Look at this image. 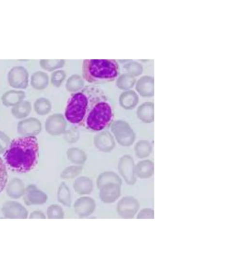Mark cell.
<instances>
[{"mask_svg": "<svg viewBox=\"0 0 248 279\" xmlns=\"http://www.w3.org/2000/svg\"><path fill=\"white\" fill-rule=\"evenodd\" d=\"M39 144L35 136L14 139L4 153L5 163L11 171L20 173L31 171L37 164Z\"/></svg>", "mask_w": 248, "mask_h": 279, "instance_id": "6da1fadb", "label": "cell"}, {"mask_svg": "<svg viewBox=\"0 0 248 279\" xmlns=\"http://www.w3.org/2000/svg\"><path fill=\"white\" fill-rule=\"evenodd\" d=\"M119 68L115 60H84L82 75L88 81L111 80L117 77Z\"/></svg>", "mask_w": 248, "mask_h": 279, "instance_id": "7a4b0ae2", "label": "cell"}, {"mask_svg": "<svg viewBox=\"0 0 248 279\" xmlns=\"http://www.w3.org/2000/svg\"><path fill=\"white\" fill-rule=\"evenodd\" d=\"M112 116L110 105L106 102H99L89 113L87 119V125L93 130H101L109 123Z\"/></svg>", "mask_w": 248, "mask_h": 279, "instance_id": "3957f363", "label": "cell"}, {"mask_svg": "<svg viewBox=\"0 0 248 279\" xmlns=\"http://www.w3.org/2000/svg\"><path fill=\"white\" fill-rule=\"evenodd\" d=\"M88 101L85 94L77 93L71 98L67 106L65 116L71 123L78 124L83 119Z\"/></svg>", "mask_w": 248, "mask_h": 279, "instance_id": "277c9868", "label": "cell"}, {"mask_svg": "<svg viewBox=\"0 0 248 279\" xmlns=\"http://www.w3.org/2000/svg\"><path fill=\"white\" fill-rule=\"evenodd\" d=\"M29 73L23 66H13L7 74V81L10 87L17 89H25L29 84Z\"/></svg>", "mask_w": 248, "mask_h": 279, "instance_id": "5b68a950", "label": "cell"}, {"mask_svg": "<svg viewBox=\"0 0 248 279\" xmlns=\"http://www.w3.org/2000/svg\"><path fill=\"white\" fill-rule=\"evenodd\" d=\"M111 130L119 144L124 146L132 145L135 134L129 124L125 122L117 121L113 123Z\"/></svg>", "mask_w": 248, "mask_h": 279, "instance_id": "8992f818", "label": "cell"}, {"mask_svg": "<svg viewBox=\"0 0 248 279\" xmlns=\"http://www.w3.org/2000/svg\"><path fill=\"white\" fill-rule=\"evenodd\" d=\"M140 208V203L138 200L133 197L123 198L117 204L118 215L124 218H132Z\"/></svg>", "mask_w": 248, "mask_h": 279, "instance_id": "52a82bcc", "label": "cell"}, {"mask_svg": "<svg viewBox=\"0 0 248 279\" xmlns=\"http://www.w3.org/2000/svg\"><path fill=\"white\" fill-rule=\"evenodd\" d=\"M42 130L40 121L34 117H30L19 121L17 125V132L22 137L35 136Z\"/></svg>", "mask_w": 248, "mask_h": 279, "instance_id": "ba28073f", "label": "cell"}, {"mask_svg": "<svg viewBox=\"0 0 248 279\" xmlns=\"http://www.w3.org/2000/svg\"><path fill=\"white\" fill-rule=\"evenodd\" d=\"M121 184L116 182H107L100 187V198L105 203H111L116 201L121 194Z\"/></svg>", "mask_w": 248, "mask_h": 279, "instance_id": "9c48e42d", "label": "cell"}, {"mask_svg": "<svg viewBox=\"0 0 248 279\" xmlns=\"http://www.w3.org/2000/svg\"><path fill=\"white\" fill-rule=\"evenodd\" d=\"M132 158L129 155H124L120 159L118 165L119 171L125 182L129 185L135 183V166Z\"/></svg>", "mask_w": 248, "mask_h": 279, "instance_id": "30bf717a", "label": "cell"}, {"mask_svg": "<svg viewBox=\"0 0 248 279\" xmlns=\"http://www.w3.org/2000/svg\"><path fill=\"white\" fill-rule=\"evenodd\" d=\"M76 214L80 217H87L93 213L95 208L93 199L89 197H82L78 199L74 204Z\"/></svg>", "mask_w": 248, "mask_h": 279, "instance_id": "8fae6325", "label": "cell"}, {"mask_svg": "<svg viewBox=\"0 0 248 279\" xmlns=\"http://www.w3.org/2000/svg\"><path fill=\"white\" fill-rule=\"evenodd\" d=\"M62 116L54 114L49 116L45 123V129L49 134L56 136L61 134L64 130L66 122L62 119Z\"/></svg>", "mask_w": 248, "mask_h": 279, "instance_id": "7c38bea8", "label": "cell"}, {"mask_svg": "<svg viewBox=\"0 0 248 279\" xmlns=\"http://www.w3.org/2000/svg\"><path fill=\"white\" fill-rule=\"evenodd\" d=\"M25 96V93L23 91L10 90L2 94L0 99L4 106L13 107L23 101Z\"/></svg>", "mask_w": 248, "mask_h": 279, "instance_id": "4fadbf2b", "label": "cell"}, {"mask_svg": "<svg viewBox=\"0 0 248 279\" xmlns=\"http://www.w3.org/2000/svg\"><path fill=\"white\" fill-rule=\"evenodd\" d=\"M94 144L100 150L109 152L114 148L115 142L108 131H104L94 138Z\"/></svg>", "mask_w": 248, "mask_h": 279, "instance_id": "5bb4252c", "label": "cell"}, {"mask_svg": "<svg viewBox=\"0 0 248 279\" xmlns=\"http://www.w3.org/2000/svg\"><path fill=\"white\" fill-rule=\"evenodd\" d=\"M135 170L136 174L140 178H149L154 173V163L149 159L141 160L137 163Z\"/></svg>", "mask_w": 248, "mask_h": 279, "instance_id": "9a60e30c", "label": "cell"}, {"mask_svg": "<svg viewBox=\"0 0 248 279\" xmlns=\"http://www.w3.org/2000/svg\"><path fill=\"white\" fill-rule=\"evenodd\" d=\"M138 118L144 123L151 124L154 122V104L153 102H148L142 104L137 110Z\"/></svg>", "mask_w": 248, "mask_h": 279, "instance_id": "2e32d148", "label": "cell"}, {"mask_svg": "<svg viewBox=\"0 0 248 279\" xmlns=\"http://www.w3.org/2000/svg\"><path fill=\"white\" fill-rule=\"evenodd\" d=\"M31 105L28 100H23L12 107L11 112L13 116L17 119H24L28 116L31 111Z\"/></svg>", "mask_w": 248, "mask_h": 279, "instance_id": "e0dca14e", "label": "cell"}, {"mask_svg": "<svg viewBox=\"0 0 248 279\" xmlns=\"http://www.w3.org/2000/svg\"><path fill=\"white\" fill-rule=\"evenodd\" d=\"M74 188L79 194H89L93 189L92 181L89 178L80 177L75 181Z\"/></svg>", "mask_w": 248, "mask_h": 279, "instance_id": "ac0fdd59", "label": "cell"}, {"mask_svg": "<svg viewBox=\"0 0 248 279\" xmlns=\"http://www.w3.org/2000/svg\"><path fill=\"white\" fill-rule=\"evenodd\" d=\"M143 96L151 97L154 95V78L151 77L143 78L137 89Z\"/></svg>", "mask_w": 248, "mask_h": 279, "instance_id": "d6986e66", "label": "cell"}, {"mask_svg": "<svg viewBox=\"0 0 248 279\" xmlns=\"http://www.w3.org/2000/svg\"><path fill=\"white\" fill-rule=\"evenodd\" d=\"M47 84V78L45 73L41 71L33 73L31 77L30 84L35 90L45 89Z\"/></svg>", "mask_w": 248, "mask_h": 279, "instance_id": "ffe728a7", "label": "cell"}, {"mask_svg": "<svg viewBox=\"0 0 248 279\" xmlns=\"http://www.w3.org/2000/svg\"><path fill=\"white\" fill-rule=\"evenodd\" d=\"M152 146L151 143L146 140L139 141L135 146L136 156L140 158L148 157L152 152Z\"/></svg>", "mask_w": 248, "mask_h": 279, "instance_id": "44dd1931", "label": "cell"}, {"mask_svg": "<svg viewBox=\"0 0 248 279\" xmlns=\"http://www.w3.org/2000/svg\"><path fill=\"white\" fill-rule=\"evenodd\" d=\"M50 108V103L49 100L43 97L37 99L33 103L34 110L40 115L47 114L49 112Z\"/></svg>", "mask_w": 248, "mask_h": 279, "instance_id": "7402d4cb", "label": "cell"}, {"mask_svg": "<svg viewBox=\"0 0 248 279\" xmlns=\"http://www.w3.org/2000/svg\"><path fill=\"white\" fill-rule=\"evenodd\" d=\"M116 182L122 184V180L119 176L112 172H106L101 174L97 180V186L99 187L104 183L107 182Z\"/></svg>", "mask_w": 248, "mask_h": 279, "instance_id": "603a6c76", "label": "cell"}, {"mask_svg": "<svg viewBox=\"0 0 248 279\" xmlns=\"http://www.w3.org/2000/svg\"><path fill=\"white\" fill-rule=\"evenodd\" d=\"M58 199L60 202L66 206H69L71 204L70 191L67 186L63 183L61 184L59 190Z\"/></svg>", "mask_w": 248, "mask_h": 279, "instance_id": "cb8c5ba5", "label": "cell"}, {"mask_svg": "<svg viewBox=\"0 0 248 279\" xmlns=\"http://www.w3.org/2000/svg\"><path fill=\"white\" fill-rule=\"evenodd\" d=\"M8 173L6 166L0 157V193L5 188L8 181Z\"/></svg>", "mask_w": 248, "mask_h": 279, "instance_id": "d4e9b609", "label": "cell"}, {"mask_svg": "<svg viewBox=\"0 0 248 279\" xmlns=\"http://www.w3.org/2000/svg\"><path fill=\"white\" fill-rule=\"evenodd\" d=\"M81 171L82 168L80 166H70L63 171L61 177L63 179L73 178Z\"/></svg>", "mask_w": 248, "mask_h": 279, "instance_id": "484cf974", "label": "cell"}, {"mask_svg": "<svg viewBox=\"0 0 248 279\" xmlns=\"http://www.w3.org/2000/svg\"><path fill=\"white\" fill-rule=\"evenodd\" d=\"M80 151L81 150L78 148L69 149L68 151H67V157L69 158V160L75 163L78 164L77 158L78 156L85 161L86 157L83 152L77 155Z\"/></svg>", "mask_w": 248, "mask_h": 279, "instance_id": "4316f807", "label": "cell"}, {"mask_svg": "<svg viewBox=\"0 0 248 279\" xmlns=\"http://www.w3.org/2000/svg\"><path fill=\"white\" fill-rule=\"evenodd\" d=\"M10 142V137L3 132L0 131V154H3L5 152Z\"/></svg>", "mask_w": 248, "mask_h": 279, "instance_id": "83f0119b", "label": "cell"}, {"mask_svg": "<svg viewBox=\"0 0 248 279\" xmlns=\"http://www.w3.org/2000/svg\"><path fill=\"white\" fill-rule=\"evenodd\" d=\"M137 218H154V211L151 208L142 209L137 216Z\"/></svg>", "mask_w": 248, "mask_h": 279, "instance_id": "f1b7e54d", "label": "cell"}]
</instances>
